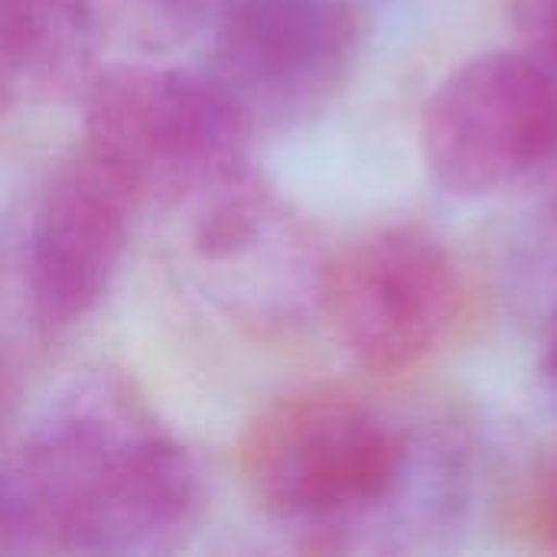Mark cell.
Here are the masks:
<instances>
[{
  "label": "cell",
  "mask_w": 557,
  "mask_h": 557,
  "mask_svg": "<svg viewBox=\"0 0 557 557\" xmlns=\"http://www.w3.org/2000/svg\"><path fill=\"white\" fill-rule=\"evenodd\" d=\"M137 206L85 147L49 173L23 251L26 300L42 333H65L101 307L124 264Z\"/></svg>",
  "instance_id": "obj_7"
},
{
  "label": "cell",
  "mask_w": 557,
  "mask_h": 557,
  "mask_svg": "<svg viewBox=\"0 0 557 557\" xmlns=\"http://www.w3.org/2000/svg\"><path fill=\"white\" fill-rule=\"evenodd\" d=\"M209 23V75L255 124L320 111L366 39L356 0H222Z\"/></svg>",
  "instance_id": "obj_6"
},
{
  "label": "cell",
  "mask_w": 557,
  "mask_h": 557,
  "mask_svg": "<svg viewBox=\"0 0 557 557\" xmlns=\"http://www.w3.org/2000/svg\"><path fill=\"white\" fill-rule=\"evenodd\" d=\"M421 153L450 196L519 186L557 157V72L522 46L467 59L424 104Z\"/></svg>",
  "instance_id": "obj_5"
},
{
  "label": "cell",
  "mask_w": 557,
  "mask_h": 557,
  "mask_svg": "<svg viewBox=\"0 0 557 557\" xmlns=\"http://www.w3.org/2000/svg\"><path fill=\"white\" fill-rule=\"evenodd\" d=\"M20 552L153 555L202 519V476L147 395L101 369L62 388L0 467Z\"/></svg>",
  "instance_id": "obj_1"
},
{
  "label": "cell",
  "mask_w": 557,
  "mask_h": 557,
  "mask_svg": "<svg viewBox=\"0 0 557 557\" xmlns=\"http://www.w3.org/2000/svg\"><path fill=\"white\" fill-rule=\"evenodd\" d=\"M222 0H98L104 23L150 52L173 49L199 33Z\"/></svg>",
  "instance_id": "obj_9"
},
{
  "label": "cell",
  "mask_w": 557,
  "mask_h": 557,
  "mask_svg": "<svg viewBox=\"0 0 557 557\" xmlns=\"http://www.w3.org/2000/svg\"><path fill=\"white\" fill-rule=\"evenodd\" d=\"M320 300L346 356L382 379L414 372L454 336L463 274L450 248L418 225L349 242L323 271Z\"/></svg>",
  "instance_id": "obj_4"
},
{
  "label": "cell",
  "mask_w": 557,
  "mask_h": 557,
  "mask_svg": "<svg viewBox=\"0 0 557 557\" xmlns=\"http://www.w3.org/2000/svg\"><path fill=\"white\" fill-rule=\"evenodd\" d=\"M98 0H0V111L75 95L95 75Z\"/></svg>",
  "instance_id": "obj_8"
},
{
  "label": "cell",
  "mask_w": 557,
  "mask_h": 557,
  "mask_svg": "<svg viewBox=\"0 0 557 557\" xmlns=\"http://www.w3.org/2000/svg\"><path fill=\"white\" fill-rule=\"evenodd\" d=\"M512 23L522 49L557 72V0H512Z\"/></svg>",
  "instance_id": "obj_10"
},
{
  "label": "cell",
  "mask_w": 557,
  "mask_h": 557,
  "mask_svg": "<svg viewBox=\"0 0 557 557\" xmlns=\"http://www.w3.org/2000/svg\"><path fill=\"white\" fill-rule=\"evenodd\" d=\"M248 111L209 75L173 65H111L85 85V140L144 202L189 209L251 173Z\"/></svg>",
  "instance_id": "obj_2"
},
{
  "label": "cell",
  "mask_w": 557,
  "mask_h": 557,
  "mask_svg": "<svg viewBox=\"0 0 557 557\" xmlns=\"http://www.w3.org/2000/svg\"><path fill=\"white\" fill-rule=\"evenodd\" d=\"M542 366H545V375L548 382L557 385V310L548 323V333H545V352H542Z\"/></svg>",
  "instance_id": "obj_12"
},
{
  "label": "cell",
  "mask_w": 557,
  "mask_h": 557,
  "mask_svg": "<svg viewBox=\"0 0 557 557\" xmlns=\"http://www.w3.org/2000/svg\"><path fill=\"white\" fill-rule=\"evenodd\" d=\"M539 512H542V522H545L548 535L557 542V460H552V467L542 476V486H539Z\"/></svg>",
  "instance_id": "obj_11"
},
{
  "label": "cell",
  "mask_w": 557,
  "mask_h": 557,
  "mask_svg": "<svg viewBox=\"0 0 557 557\" xmlns=\"http://www.w3.org/2000/svg\"><path fill=\"white\" fill-rule=\"evenodd\" d=\"M408 457L401 428L339 388H304L271 401L238 447L255 503L297 525H336L379 509L401 486Z\"/></svg>",
  "instance_id": "obj_3"
},
{
  "label": "cell",
  "mask_w": 557,
  "mask_h": 557,
  "mask_svg": "<svg viewBox=\"0 0 557 557\" xmlns=\"http://www.w3.org/2000/svg\"><path fill=\"white\" fill-rule=\"evenodd\" d=\"M13 398H16L13 372H10V369H7V362L0 359V424L10 418V411H13Z\"/></svg>",
  "instance_id": "obj_13"
}]
</instances>
